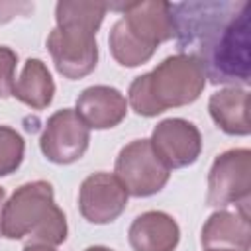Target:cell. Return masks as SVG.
<instances>
[{
	"instance_id": "obj_16",
	"label": "cell",
	"mask_w": 251,
	"mask_h": 251,
	"mask_svg": "<svg viewBox=\"0 0 251 251\" xmlns=\"http://www.w3.org/2000/svg\"><path fill=\"white\" fill-rule=\"evenodd\" d=\"M110 51L114 55V59L124 65V67H137V65H143L147 63L151 57H153V49L145 47L143 43H139L129 31L127 27L124 25L122 20H118L114 25H112V31H110Z\"/></svg>"
},
{
	"instance_id": "obj_23",
	"label": "cell",
	"mask_w": 251,
	"mask_h": 251,
	"mask_svg": "<svg viewBox=\"0 0 251 251\" xmlns=\"http://www.w3.org/2000/svg\"><path fill=\"white\" fill-rule=\"evenodd\" d=\"M204 251H233V249H204Z\"/></svg>"
},
{
	"instance_id": "obj_21",
	"label": "cell",
	"mask_w": 251,
	"mask_h": 251,
	"mask_svg": "<svg viewBox=\"0 0 251 251\" xmlns=\"http://www.w3.org/2000/svg\"><path fill=\"white\" fill-rule=\"evenodd\" d=\"M6 200V190L0 186V235H2V212H4V202Z\"/></svg>"
},
{
	"instance_id": "obj_12",
	"label": "cell",
	"mask_w": 251,
	"mask_h": 251,
	"mask_svg": "<svg viewBox=\"0 0 251 251\" xmlns=\"http://www.w3.org/2000/svg\"><path fill=\"white\" fill-rule=\"evenodd\" d=\"M127 237L133 251H173L178 245L180 229L173 216L151 210L131 222Z\"/></svg>"
},
{
	"instance_id": "obj_22",
	"label": "cell",
	"mask_w": 251,
	"mask_h": 251,
	"mask_svg": "<svg viewBox=\"0 0 251 251\" xmlns=\"http://www.w3.org/2000/svg\"><path fill=\"white\" fill-rule=\"evenodd\" d=\"M84 251H112L110 247H104V245H92V247H86Z\"/></svg>"
},
{
	"instance_id": "obj_3",
	"label": "cell",
	"mask_w": 251,
	"mask_h": 251,
	"mask_svg": "<svg viewBox=\"0 0 251 251\" xmlns=\"http://www.w3.org/2000/svg\"><path fill=\"white\" fill-rule=\"evenodd\" d=\"M202 67L188 55H173L151 73L137 76L129 84V106L135 114L151 118L169 108L192 104L204 90Z\"/></svg>"
},
{
	"instance_id": "obj_7",
	"label": "cell",
	"mask_w": 251,
	"mask_h": 251,
	"mask_svg": "<svg viewBox=\"0 0 251 251\" xmlns=\"http://www.w3.org/2000/svg\"><path fill=\"white\" fill-rule=\"evenodd\" d=\"M90 129L80 120L76 110L65 108L55 112L41 133L39 147L41 153L57 165H69L78 161L88 149Z\"/></svg>"
},
{
	"instance_id": "obj_14",
	"label": "cell",
	"mask_w": 251,
	"mask_h": 251,
	"mask_svg": "<svg viewBox=\"0 0 251 251\" xmlns=\"http://www.w3.org/2000/svg\"><path fill=\"white\" fill-rule=\"evenodd\" d=\"M208 110L216 126L229 135H247L249 126V92L245 88L229 86L214 92Z\"/></svg>"
},
{
	"instance_id": "obj_11",
	"label": "cell",
	"mask_w": 251,
	"mask_h": 251,
	"mask_svg": "<svg viewBox=\"0 0 251 251\" xmlns=\"http://www.w3.org/2000/svg\"><path fill=\"white\" fill-rule=\"evenodd\" d=\"M76 114L94 129H108L118 126L127 114L126 96L112 86H88L76 98Z\"/></svg>"
},
{
	"instance_id": "obj_13",
	"label": "cell",
	"mask_w": 251,
	"mask_h": 251,
	"mask_svg": "<svg viewBox=\"0 0 251 251\" xmlns=\"http://www.w3.org/2000/svg\"><path fill=\"white\" fill-rule=\"evenodd\" d=\"M249 212H214L202 227V247L204 249H233L249 251Z\"/></svg>"
},
{
	"instance_id": "obj_1",
	"label": "cell",
	"mask_w": 251,
	"mask_h": 251,
	"mask_svg": "<svg viewBox=\"0 0 251 251\" xmlns=\"http://www.w3.org/2000/svg\"><path fill=\"white\" fill-rule=\"evenodd\" d=\"M176 49L192 57L214 84L251 80V2L198 0L171 4Z\"/></svg>"
},
{
	"instance_id": "obj_5",
	"label": "cell",
	"mask_w": 251,
	"mask_h": 251,
	"mask_svg": "<svg viewBox=\"0 0 251 251\" xmlns=\"http://www.w3.org/2000/svg\"><path fill=\"white\" fill-rule=\"evenodd\" d=\"M251 192V151L229 149L216 157L208 175V204L229 206L237 204L247 212Z\"/></svg>"
},
{
	"instance_id": "obj_10",
	"label": "cell",
	"mask_w": 251,
	"mask_h": 251,
	"mask_svg": "<svg viewBox=\"0 0 251 251\" xmlns=\"http://www.w3.org/2000/svg\"><path fill=\"white\" fill-rule=\"evenodd\" d=\"M127 190L116 175L94 173L86 176L78 192V208L92 224L114 222L127 206Z\"/></svg>"
},
{
	"instance_id": "obj_17",
	"label": "cell",
	"mask_w": 251,
	"mask_h": 251,
	"mask_svg": "<svg viewBox=\"0 0 251 251\" xmlns=\"http://www.w3.org/2000/svg\"><path fill=\"white\" fill-rule=\"evenodd\" d=\"M24 151H25L24 137L16 129L8 126H0V176L14 173L22 165Z\"/></svg>"
},
{
	"instance_id": "obj_19",
	"label": "cell",
	"mask_w": 251,
	"mask_h": 251,
	"mask_svg": "<svg viewBox=\"0 0 251 251\" xmlns=\"http://www.w3.org/2000/svg\"><path fill=\"white\" fill-rule=\"evenodd\" d=\"M33 10L29 2H0V24L10 22L16 16H25Z\"/></svg>"
},
{
	"instance_id": "obj_4",
	"label": "cell",
	"mask_w": 251,
	"mask_h": 251,
	"mask_svg": "<svg viewBox=\"0 0 251 251\" xmlns=\"http://www.w3.org/2000/svg\"><path fill=\"white\" fill-rule=\"evenodd\" d=\"M2 235L51 247L67 239V220L55 204L53 186L47 180H33L16 188L4 204Z\"/></svg>"
},
{
	"instance_id": "obj_2",
	"label": "cell",
	"mask_w": 251,
	"mask_h": 251,
	"mask_svg": "<svg viewBox=\"0 0 251 251\" xmlns=\"http://www.w3.org/2000/svg\"><path fill=\"white\" fill-rule=\"evenodd\" d=\"M108 4L63 0L55 8L57 27L47 37V49L57 71L71 80L90 75L98 61L96 31Z\"/></svg>"
},
{
	"instance_id": "obj_8",
	"label": "cell",
	"mask_w": 251,
	"mask_h": 251,
	"mask_svg": "<svg viewBox=\"0 0 251 251\" xmlns=\"http://www.w3.org/2000/svg\"><path fill=\"white\" fill-rule=\"evenodd\" d=\"M149 143L169 171L192 165L202 151L198 127L182 118H167L159 122L151 133Z\"/></svg>"
},
{
	"instance_id": "obj_6",
	"label": "cell",
	"mask_w": 251,
	"mask_h": 251,
	"mask_svg": "<svg viewBox=\"0 0 251 251\" xmlns=\"http://www.w3.org/2000/svg\"><path fill=\"white\" fill-rule=\"evenodd\" d=\"M171 171L155 155L149 139H135L122 147L116 159V176L131 196L157 194L169 180Z\"/></svg>"
},
{
	"instance_id": "obj_20",
	"label": "cell",
	"mask_w": 251,
	"mask_h": 251,
	"mask_svg": "<svg viewBox=\"0 0 251 251\" xmlns=\"http://www.w3.org/2000/svg\"><path fill=\"white\" fill-rule=\"evenodd\" d=\"M24 251H57V249H53L51 245H41V243H29V245H25V249Z\"/></svg>"
},
{
	"instance_id": "obj_9",
	"label": "cell",
	"mask_w": 251,
	"mask_h": 251,
	"mask_svg": "<svg viewBox=\"0 0 251 251\" xmlns=\"http://www.w3.org/2000/svg\"><path fill=\"white\" fill-rule=\"evenodd\" d=\"M124 14L122 22L127 31L145 47L157 51L159 43L175 37L173 12L171 4L163 0H145V2H127L120 6H110Z\"/></svg>"
},
{
	"instance_id": "obj_18",
	"label": "cell",
	"mask_w": 251,
	"mask_h": 251,
	"mask_svg": "<svg viewBox=\"0 0 251 251\" xmlns=\"http://www.w3.org/2000/svg\"><path fill=\"white\" fill-rule=\"evenodd\" d=\"M18 57L10 47H0V98H8L14 92V71Z\"/></svg>"
},
{
	"instance_id": "obj_15",
	"label": "cell",
	"mask_w": 251,
	"mask_h": 251,
	"mask_svg": "<svg viewBox=\"0 0 251 251\" xmlns=\"http://www.w3.org/2000/svg\"><path fill=\"white\" fill-rule=\"evenodd\" d=\"M55 94V82L51 78L49 69L39 59H27L20 78L14 82V92L20 102L33 110H43L51 104Z\"/></svg>"
}]
</instances>
